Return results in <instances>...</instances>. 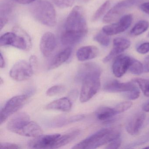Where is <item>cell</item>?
I'll list each match as a JSON object with an SVG mask.
<instances>
[{"label":"cell","mask_w":149,"mask_h":149,"mask_svg":"<svg viewBox=\"0 0 149 149\" xmlns=\"http://www.w3.org/2000/svg\"><path fill=\"white\" fill-rule=\"evenodd\" d=\"M143 0H123L111 8L103 19L104 23H110L118 19L128 9L142 3Z\"/></svg>","instance_id":"6"},{"label":"cell","mask_w":149,"mask_h":149,"mask_svg":"<svg viewBox=\"0 0 149 149\" xmlns=\"http://www.w3.org/2000/svg\"><path fill=\"white\" fill-rule=\"evenodd\" d=\"M147 37H149V32L148 33V34H147Z\"/></svg>","instance_id":"44"},{"label":"cell","mask_w":149,"mask_h":149,"mask_svg":"<svg viewBox=\"0 0 149 149\" xmlns=\"http://www.w3.org/2000/svg\"><path fill=\"white\" fill-rule=\"evenodd\" d=\"M29 96L28 95H21L9 99L1 111V124L11 115L20 109L27 102Z\"/></svg>","instance_id":"7"},{"label":"cell","mask_w":149,"mask_h":149,"mask_svg":"<svg viewBox=\"0 0 149 149\" xmlns=\"http://www.w3.org/2000/svg\"><path fill=\"white\" fill-rule=\"evenodd\" d=\"M144 149H149V146H146V147H145L144 148Z\"/></svg>","instance_id":"43"},{"label":"cell","mask_w":149,"mask_h":149,"mask_svg":"<svg viewBox=\"0 0 149 149\" xmlns=\"http://www.w3.org/2000/svg\"><path fill=\"white\" fill-rule=\"evenodd\" d=\"M97 118L100 121H107L117 115L114 108L101 107L96 111Z\"/></svg>","instance_id":"23"},{"label":"cell","mask_w":149,"mask_h":149,"mask_svg":"<svg viewBox=\"0 0 149 149\" xmlns=\"http://www.w3.org/2000/svg\"><path fill=\"white\" fill-rule=\"evenodd\" d=\"M34 70L26 61H20L13 65L10 71V76L13 80L22 81L27 80L33 76Z\"/></svg>","instance_id":"8"},{"label":"cell","mask_w":149,"mask_h":149,"mask_svg":"<svg viewBox=\"0 0 149 149\" xmlns=\"http://www.w3.org/2000/svg\"><path fill=\"white\" fill-rule=\"evenodd\" d=\"M146 116V114L143 112L134 114L127 122L126 125L127 132L132 136L137 135L143 125Z\"/></svg>","instance_id":"15"},{"label":"cell","mask_w":149,"mask_h":149,"mask_svg":"<svg viewBox=\"0 0 149 149\" xmlns=\"http://www.w3.org/2000/svg\"><path fill=\"white\" fill-rule=\"evenodd\" d=\"M42 134L41 127L37 123L30 121L27 123L19 132L17 134L30 137H36Z\"/></svg>","instance_id":"18"},{"label":"cell","mask_w":149,"mask_h":149,"mask_svg":"<svg viewBox=\"0 0 149 149\" xmlns=\"http://www.w3.org/2000/svg\"><path fill=\"white\" fill-rule=\"evenodd\" d=\"M65 87L63 85H55L49 88L46 92V94L48 96H54L64 92Z\"/></svg>","instance_id":"31"},{"label":"cell","mask_w":149,"mask_h":149,"mask_svg":"<svg viewBox=\"0 0 149 149\" xmlns=\"http://www.w3.org/2000/svg\"><path fill=\"white\" fill-rule=\"evenodd\" d=\"M88 31L84 10L81 6H76L66 19L61 36V43L64 46L75 45L83 40Z\"/></svg>","instance_id":"1"},{"label":"cell","mask_w":149,"mask_h":149,"mask_svg":"<svg viewBox=\"0 0 149 149\" xmlns=\"http://www.w3.org/2000/svg\"><path fill=\"white\" fill-rule=\"evenodd\" d=\"M0 57H1L0 66H1V68H5V65H6V62H5V59H4V57H3L1 53V56Z\"/></svg>","instance_id":"41"},{"label":"cell","mask_w":149,"mask_h":149,"mask_svg":"<svg viewBox=\"0 0 149 149\" xmlns=\"http://www.w3.org/2000/svg\"><path fill=\"white\" fill-rule=\"evenodd\" d=\"M30 12L33 18L42 24L49 27L54 26L56 24L55 9L47 1H36L30 7Z\"/></svg>","instance_id":"3"},{"label":"cell","mask_w":149,"mask_h":149,"mask_svg":"<svg viewBox=\"0 0 149 149\" xmlns=\"http://www.w3.org/2000/svg\"><path fill=\"white\" fill-rule=\"evenodd\" d=\"M80 133L79 130H75L71 132L61 136L59 137L57 142L55 144L54 149L60 148L68 144L69 143L73 141L77 137Z\"/></svg>","instance_id":"22"},{"label":"cell","mask_w":149,"mask_h":149,"mask_svg":"<svg viewBox=\"0 0 149 149\" xmlns=\"http://www.w3.org/2000/svg\"><path fill=\"white\" fill-rule=\"evenodd\" d=\"M119 132L111 129H103L97 132L73 147L74 149H96L120 137Z\"/></svg>","instance_id":"2"},{"label":"cell","mask_w":149,"mask_h":149,"mask_svg":"<svg viewBox=\"0 0 149 149\" xmlns=\"http://www.w3.org/2000/svg\"><path fill=\"white\" fill-rule=\"evenodd\" d=\"M0 46H12L19 49L29 50L32 47L30 36L18 26L14 28L13 32L4 34L0 38Z\"/></svg>","instance_id":"4"},{"label":"cell","mask_w":149,"mask_h":149,"mask_svg":"<svg viewBox=\"0 0 149 149\" xmlns=\"http://www.w3.org/2000/svg\"><path fill=\"white\" fill-rule=\"evenodd\" d=\"M144 71L149 72V55L146 57L144 62Z\"/></svg>","instance_id":"39"},{"label":"cell","mask_w":149,"mask_h":149,"mask_svg":"<svg viewBox=\"0 0 149 149\" xmlns=\"http://www.w3.org/2000/svg\"><path fill=\"white\" fill-rule=\"evenodd\" d=\"M149 27V23L145 20L138 22L132 29L130 34L132 36H138L147 31Z\"/></svg>","instance_id":"25"},{"label":"cell","mask_w":149,"mask_h":149,"mask_svg":"<svg viewBox=\"0 0 149 149\" xmlns=\"http://www.w3.org/2000/svg\"><path fill=\"white\" fill-rule=\"evenodd\" d=\"M143 110L145 112H149V101L144 104Z\"/></svg>","instance_id":"42"},{"label":"cell","mask_w":149,"mask_h":149,"mask_svg":"<svg viewBox=\"0 0 149 149\" xmlns=\"http://www.w3.org/2000/svg\"><path fill=\"white\" fill-rule=\"evenodd\" d=\"M29 62L35 70L38 66V60L36 56L33 55L30 56L29 58Z\"/></svg>","instance_id":"37"},{"label":"cell","mask_w":149,"mask_h":149,"mask_svg":"<svg viewBox=\"0 0 149 149\" xmlns=\"http://www.w3.org/2000/svg\"><path fill=\"white\" fill-rule=\"evenodd\" d=\"M133 17L131 14L122 16L118 22L104 26L102 31L109 36L115 35L125 32L131 25Z\"/></svg>","instance_id":"10"},{"label":"cell","mask_w":149,"mask_h":149,"mask_svg":"<svg viewBox=\"0 0 149 149\" xmlns=\"http://www.w3.org/2000/svg\"><path fill=\"white\" fill-rule=\"evenodd\" d=\"M110 6L111 2L109 0L106 1L96 11L95 13L92 17V21L93 22H95L99 19L108 11Z\"/></svg>","instance_id":"27"},{"label":"cell","mask_w":149,"mask_h":149,"mask_svg":"<svg viewBox=\"0 0 149 149\" xmlns=\"http://www.w3.org/2000/svg\"><path fill=\"white\" fill-rule=\"evenodd\" d=\"M132 81L138 84L145 96L149 97V79L136 78Z\"/></svg>","instance_id":"28"},{"label":"cell","mask_w":149,"mask_h":149,"mask_svg":"<svg viewBox=\"0 0 149 149\" xmlns=\"http://www.w3.org/2000/svg\"><path fill=\"white\" fill-rule=\"evenodd\" d=\"M30 121L29 115L25 112H19L12 118L8 123V130L17 134L18 132Z\"/></svg>","instance_id":"16"},{"label":"cell","mask_w":149,"mask_h":149,"mask_svg":"<svg viewBox=\"0 0 149 149\" xmlns=\"http://www.w3.org/2000/svg\"><path fill=\"white\" fill-rule=\"evenodd\" d=\"M132 104H133L131 101H125L118 104L114 109L117 114H120L130 109Z\"/></svg>","instance_id":"30"},{"label":"cell","mask_w":149,"mask_h":149,"mask_svg":"<svg viewBox=\"0 0 149 149\" xmlns=\"http://www.w3.org/2000/svg\"><path fill=\"white\" fill-rule=\"evenodd\" d=\"M128 70L133 74H141L144 71L143 65L139 61L131 57Z\"/></svg>","instance_id":"26"},{"label":"cell","mask_w":149,"mask_h":149,"mask_svg":"<svg viewBox=\"0 0 149 149\" xmlns=\"http://www.w3.org/2000/svg\"><path fill=\"white\" fill-rule=\"evenodd\" d=\"M72 52V48L68 47L58 53L51 61L48 67V69H54L66 62L70 57Z\"/></svg>","instance_id":"20"},{"label":"cell","mask_w":149,"mask_h":149,"mask_svg":"<svg viewBox=\"0 0 149 149\" xmlns=\"http://www.w3.org/2000/svg\"><path fill=\"white\" fill-rule=\"evenodd\" d=\"M101 74L100 73H95L84 78L80 95L81 102L85 103L89 101L98 92L101 86Z\"/></svg>","instance_id":"5"},{"label":"cell","mask_w":149,"mask_h":149,"mask_svg":"<svg viewBox=\"0 0 149 149\" xmlns=\"http://www.w3.org/2000/svg\"><path fill=\"white\" fill-rule=\"evenodd\" d=\"M113 44V47L111 51L103 59V62L104 63L109 62L129 48L130 46L131 42L125 38L118 37L114 39Z\"/></svg>","instance_id":"11"},{"label":"cell","mask_w":149,"mask_h":149,"mask_svg":"<svg viewBox=\"0 0 149 149\" xmlns=\"http://www.w3.org/2000/svg\"><path fill=\"white\" fill-rule=\"evenodd\" d=\"M15 1L22 5L30 4V3L34 2L37 0H15Z\"/></svg>","instance_id":"40"},{"label":"cell","mask_w":149,"mask_h":149,"mask_svg":"<svg viewBox=\"0 0 149 149\" xmlns=\"http://www.w3.org/2000/svg\"><path fill=\"white\" fill-rule=\"evenodd\" d=\"M94 40L104 47H108L110 42V39L109 35L102 31L97 34L94 37Z\"/></svg>","instance_id":"29"},{"label":"cell","mask_w":149,"mask_h":149,"mask_svg":"<svg viewBox=\"0 0 149 149\" xmlns=\"http://www.w3.org/2000/svg\"><path fill=\"white\" fill-rule=\"evenodd\" d=\"M121 143H122V140L120 139V137L116 139H114L110 143H109L106 148L108 149H118L120 147Z\"/></svg>","instance_id":"35"},{"label":"cell","mask_w":149,"mask_h":149,"mask_svg":"<svg viewBox=\"0 0 149 149\" xmlns=\"http://www.w3.org/2000/svg\"><path fill=\"white\" fill-rule=\"evenodd\" d=\"M148 122H149V120H148Z\"/></svg>","instance_id":"45"},{"label":"cell","mask_w":149,"mask_h":149,"mask_svg":"<svg viewBox=\"0 0 149 149\" xmlns=\"http://www.w3.org/2000/svg\"><path fill=\"white\" fill-rule=\"evenodd\" d=\"M61 136L60 134H42L29 141L28 146L32 149H54Z\"/></svg>","instance_id":"9"},{"label":"cell","mask_w":149,"mask_h":149,"mask_svg":"<svg viewBox=\"0 0 149 149\" xmlns=\"http://www.w3.org/2000/svg\"><path fill=\"white\" fill-rule=\"evenodd\" d=\"M140 9L142 12L149 15V2H145L141 4Z\"/></svg>","instance_id":"38"},{"label":"cell","mask_w":149,"mask_h":149,"mask_svg":"<svg viewBox=\"0 0 149 149\" xmlns=\"http://www.w3.org/2000/svg\"><path fill=\"white\" fill-rule=\"evenodd\" d=\"M54 4L60 8H65L72 6L75 0H53Z\"/></svg>","instance_id":"32"},{"label":"cell","mask_w":149,"mask_h":149,"mask_svg":"<svg viewBox=\"0 0 149 149\" xmlns=\"http://www.w3.org/2000/svg\"><path fill=\"white\" fill-rule=\"evenodd\" d=\"M12 7L10 4H4L1 7V17L0 25L1 30L6 26L8 21V17L12 13Z\"/></svg>","instance_id":"24"},{"label":"cell","mask_w":149,"mask_h":149,"mask_svg":"<svg viewBox=\"0 0 149 149\" xmlns=\"http://www.w3.org/2000/svg\"><path fill=\"white\" fill-rule=\"evenodd\" d=\"M72 106L70 100L68 97H64L51 102L46 106L45 109L49 110H59L67 112L71 110Z\"/></svg>","instance_id":"21"},{"label":"cell","mask_w":149,"mask_h":149,"mask_svg":"<svg viewBox=\"0 0 149 149\" xmlns=\"http://www.w3.org/2000/svg\"><path fill=\"white\" fill-rule=\"evenodd\" d=\"M137 86L135 82H120L117 80L110 81L104 85V90L110 92H130L136 88Z\"/></svg>","instance_id":"14"},{"label":"cell","mask_w":149,"mask_h":149,"mask_svg":"<svg viewBox=\"0 0 149 149\" xmlns=\"http://www.w3.org/2000/svg\"><path fill=\"white\" fill-rule=\"evenodd\" d=\"M102 73L101 68L94 63H86L79 66L75 77L77 82H82L84 78L91 74Z\"/></svg>","instance_id":"17"},{"label":"cell","mask_w":149,"mask_h":149,"mask_svg":"<svg viewBox=\"0 0 149 149\" xmlns=\"http://www.w3.org/2000/svg\"><path fill=\"white\" fill-rule=\"evenodd\" d=\"M138 53L145 54L149 52V42H144L139 45L136 49Z\"/></svg>","instance_id":"34"},{"label":"cell","mask_w":149,"mask_h":149,"mask_svg":"<svg viewBox=\"0 0 149 149\" xmlns=\"http://www.w3.org/2000/svg\"><path fill=\"white\" fill-rule=\"evenodd\" d=\"M56 47L54 35L51 32H47L42 36L40 42V49L42 54L45 57L52 54Z\"/></svg>","instance_id":"13"},{"label":"cell","mask_w":149,"mask_h":149,"mask_svg":"<svg viewBox=\"0 0 149 149\" xmlns=\"http://www.w3.org/2000/svg\"><path fill=\"white\" fill-rule=\"evenodd\" d=\"M131 58L127 55L120 54L115 58L112 70L113 74L116 77H122L129 70Z\"/></svg>","instance_id":"12"},{"label":"cell","mask_w":149,"mask_h":149,"mask_svg":"<svg viewBox=\"0 0 149 149\" xmlns=\"http://www.w3.org/2000/svg\"><path fill=\"white\" fill-rule=\"evenodd\" d=\"M0 148H1V149H21V147L16 144L4 143L1 144Z\"/></svg>","instance_id":"36"},{"label":"cell","mask_w":149,"mask_h":149,"mask_svg":"<svg viewBox=\"0 0 149 149\" xmlns=\"http://www.w3.org/2000/svg\"><path fill=\"white\" fill-rule=\"evenodd\" d=\"M99 54V50L94 46L82 47L77 50L76 56L78 61H85L96 57Z\"/></svg>","instance_id":"19"},{"label":"cell","mask_w":149,"mask_h":149,"mask_svg":"<svg viewBox=\"0 0 149 149\" xmlns=\"http://www.w3.org/2000/svg\"><path fill=\"white\" fill-rule=\"evenodd\" d=\"M140 95V91L138 87L132 91L126 93V96L130 100H134L139 98Z\"/></svg>","instance_id":"33"}]
</instances>
